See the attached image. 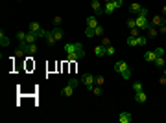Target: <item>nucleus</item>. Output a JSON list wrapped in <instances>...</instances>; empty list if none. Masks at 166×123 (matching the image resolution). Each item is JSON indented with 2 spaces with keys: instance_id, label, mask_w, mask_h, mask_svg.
I'll return each instance as SVG.
<instances>
[{
  "instance_id": "f257e3e1",
  "label": "nucleus",
  "mask_w": 166,
  "mask_h": 123,
  "mask_svg": "<svg viewBox=\"0 0 166 123\" xmlns=\"http://www.w3.org/2000/svg\"><path fill=\"white\" fill-rule=\"evenodd\" d=\"M65 53H80L81 57H85V50H83V44L81 42H68L63 46Z\"/></svg>"
},
{
  "instance_id": "f03ea898",
  "label": "nucleus",
  "mask_w": 166,
  "mask_h": 123,
  "mask_svg": "<svg viewBox=\"0 0 166 123\" xmlns=\"http://www.w3.org/2000/svg\"><path fill=\"white\" fill-rule=\"evenodd\" d=\"M115 70H116L118 74H122V77H124V79H129V77H131V74H133V72H131V66H129L125 61H116V62H115Z\"/></svg>"
},
{
  "instance_id": "7ed1b4c3",
  "label": "nucleus",
  "mask_w": 166,
  "mask_h": 123,
  "mask_svg": "<svg viewBox=\"0 0 166 123\" xmlns=\"http://www.w3.org/2000/svg\"><path fill=\"white\" fill-rule=\"evenodd\" d=\"M149 19H148V9L146 7H142V11L137 15V28L139 30H148L149 28Z\"/></svg>"
},
{
  "instance_id": "20e7f679",
  "label": "nucleus",
  "mask_w": 166,
  "mask_h": 123,
  "mask_svg": "<svg viewBox=\"0 0 166 123\" xmlns=\"http://www.w3.org/2000/svg\"><path fill=\"white\" fill-rule=\"evenodd\" d=\"M76 86H78V79H76V77H72L70 81L66 83V86L61 90V96H63V98H70V96L74 94V88H76Z\"/></svg>"
},
{
  "instance_id": "39448f33",
  "label": "nucleus",
  "mask_w": 166,
  "mask_h": 123,
  "mask_svg": "<svg viewBox=\"0 0 166 123\" xmlns=\"http://www.w3.org/2000/svg\"><path fill=\"white\" fill-rule=\"evenodd\" d=\"M81 83L85 84V88L90 92L92 90V86L96 84V77L92 75V74H83V77H81Z\"/></svg>"
},
{
  "instance_id": "423d86ee",
  "label": "nucleus",
  "mask_w": 166,
  "mask_h": 123,
  "mask_svg": "<svg viewBox=\"0 0 166 123\" xmlns=\"http://www.w3.org/2000/svg\"><path fill=\"white\" fill-rule=\"evenodd\" d=\"M28 30H30L32 33H35V35H39V37H44V30H42L41 22H37V20H32V22H30V26H28Z\"/></svg>"
},
{
  "instance_id": "0eeeda50",
  "label": "nucleus",
  "mask_w": 166,
  "mask_h": 123,
  "mask_svg": "<svg viewBox=\"0 0 166 123\" xmlns=\"http://www.w3.org/2000/svg\"><path fill=\"white\" fill-rule=\"evenodd\" d=\"M90 7H92V11H94L96 17H98V15H104V6L100 4V0H92V2H90Z\"/></svg>"
},
{
  "instance_id": "6e6552de",
  "label": "nucleus",
  "mask_w": 166,
  "mask_h": 123,
  "mask_svg": "<svg viewBox=\"0 0 166 123\" xmlns=\"http://www.w3.org/2000/svg\"><path fill=\"white\" fill-rule=\"evenodd\" d=\"M42 39H46L48 46H54V44L57 42V39H56V35H54V31H52V30H48V31L44 30V37H42Z\"/></svg>"
},
{
  "instance_id": "1a4fd4ad",
  "label": "nucleus",
  "mask_w": 166,
  "mask_h": 123,
  "mask_svg": "<svg viewBox=\"0 0 166 123\" xmlns=\"http://www.w3.org/2000/svg\"><path fill=\"white\" fill-rule=\"evenodd\" d=\"M157 35H159V28H155V26L149 24V28L146 30V37H148V39H155Z\"/></svg>"
},
{
  "instance_id": "9d476101",
  "label": "nucleus",
  "mask_w": 166,
  "mask_h": 123,
  "mask_svg": "<svg viewBox=\"0 0 166 123\" xmlns=\"http://www.w3.org/2000/svg\"><path fill=\"white\" fill-rule=\"evenodd\" d=\"M131 121H133L131 112H120V116H118V123H131Z\"/></svg>"
},
{
  "instance_id": "9b49d317",
  "label": "nucleus",
  "mask_w": 166,
  "mask_h": 123,
  "mask_svg": "<svg viewBox=\"0 0 166 123\" xmlns=\"http://www.w3.org/2000/svg\"><path fill=\"white\" fill-rule=\"evenodd\" d=\"M142 11V6L139 4V2H133V4H129V13L131 15H139Z\"/></svg>"
},
{
  "instance_id": "f8f14e48",
  "label": "nucleus",
  "mask_w": 166,
  "mask_h": 123,
  "mask_svg": "<svg viewBox=\"0 0 166 123\" xmlns=\"http://www.w3.org/2000/svg\"><path fill=\"white\" fill-rule=\"evenodd\" d=\"M115 11H116V7H115L113 2H105L104 4V15H111V13H115Z\"/></svg>"
},
{
  "instance_id": "ddd939ff",
  "label": "nucleus",
  "mask_w": 166,
  "mask_h": 123,
  "mask_svg": "<svg viewBox=\"0 0 166 123\" xmlns=\"http://www.w3.org/2000/svg\"><path fill=\"white\" fill-rule=\"evenodd\" d=\"M87 28H96V26H100V22H98V17L96 15H90L89 19H87Z\"/></svg>"
},
{
  "instance_id": "4468645a",
  "label": "nucleus",
  "mask_w": 166,
  "mask_h": 123,
  "mask_svg": "<svg viewBox=\"0 0 166 123\" xmlns=\"http://www.w3.org/2000/svg\"><path fill=\"white\" fill-rule=\"evenodd\" d=\"M151 26H155V28H159V26H163L164 24V19H163V15H155V17H151Z\"/></svg>"
},
{
  "instance_id": "2eb2a0df",
  "label": "nucleus",
  "mask_w": 166,
  "mask_h": 123,
  "mask_svg": "<svg viewBox=\"0 0 166 123\" xmlns=\"http://www.w3.org/2000/svg\"><path fill=\"white\" fill-rule=\"evenodd\" d=\"M21 48H24L30 55H35V53H37V50H39V48H37V44H24V46H21Z\"/></svg>"
},
{
  "instance_id": "dca6fc26",
  "label": "nucleus",
  "mask_w": 166,
  "mask_h": 123,
  "mask_svg": "<svg viewBox=\"0 0 166 123\" xmlns=\"http://www.w3.org/2000/svg\"><path fill=\"white\" fill-rule=\"evenodd\" d=\"M155 59H157V52H155V50H151V52H146V53H144V61L153 62Z\"/></svg>"
},
{
  "instance_id": "f3484780",
  "label": "nucleus",
  "mask_w": 166,
  "mask_h": 123,
  "mask_svg": "<svg viewBox=\"0 0 166 123\" xmlns=\"http://www.w3.org/2000/svg\"><path fill=\"white\" fill-rule=\"evenodd\" d=\"M153 64H155V68H159V70H161V68H164V66H166L164 55H159V57H157V59L153 61Z\"/></svg>"
},
{
  "instance_id": "a211bd4d",
  "label": "nucleus",
  "mask_w": 166,
  "mask_h": 123,
  "mask_svg": "<svg viewBox=\"0 0 166 123\" xmlns=\"http://www.w3.org/2000/svg\"><path fill=\"white\" fill-rule=\"evenodd\" d=\"M135 101L137 103H146L148 101V96L144 94V90H142V92H135Z\"/></svg>"
},
{
  "instance_id": "6ab92c4d",
  "label": "nucleus",
  "mask_w": 166,
  "mask_h": 123,
  "mask_svg": "<svg viewBox=\"0 0 166 123\" xmlns=\"http://www.w3.org/2000/svg\"><path fill=\"white\" fill-rule=\"evenodd\" d=\"M52 31H54V35H56V39H57V41H63V35H65V33H63L61 26H54V30H52Z\"/></svg>"
},
{
  "instance_id": "aec40b11",
  "label": "nucleus",
  "mask_w": 166,
  "mask_h": 123,
  "mask_svg": "<svg viewBox=\"0 0 166 123\" xmlns=\"http://www.w3.org/2000/svg\"><path fill=\"white\" fill-rule=\"evenodd\" d=\"M105 52H107V48H105V46H102V44H98V46L94 48V55H98V57H104Z\"/></svg>"
},
{
  "instance_id": "412c9836",
  "label": "nucleus",
  "mask_w": 166,
  "mask_h": 123,
  "mask_svg": "<svg viewBox=\"0 0 166 123\" xmlns=\"http://www.w3.org/2000/svg\"><path fill=\"white\" fill-rule=\"evenodd\" d=\"M26 35H28V31H17V39H19V46H24V44H26Z\"/></svg>"
},
{
  "instance_id": "4be33fe9",
  "label": "nucleus",
  "mask_w": 166,
  "mask_h": 123,
  "mask_svg": "<svg viewBox=\"0 0 166 123\" xmlns=\"http://www.w3.org/2000/svg\"><path fill=\"white\" fill-rule=\"evenodd\" d=\"M37 37H39V35H35V33L28 31V35H26V44H35V41H37Z\"/></svg>"
},
{
  "instance_id": "5701e85b",
  "label": "nucleus",
  "mask_w": 166,
  "mask_h": 123,
  "mask_svg": "<svg viewBox=\"0 0 166 123\" xmlns=\"http://www.w3.org/2000/svg\"><path fill=\"white\" fill-rule=\"evenodd\" d=\"M125 26H127L129 30H133V28H137V19H133V17H129V19H125Z\"/></svg>"
},
{
  "instance_id": "b1692460",
  "label": "nucleus",
  "mask_w": 166,
  "mask_h": 123,
  "mask_svg": "<svg viewBox=\"0 0 166 123\" xmlns=\"http://www.w3.org/2000/svg\"><path fill=\"white\" fill-rule=\"evenodd\" d=\"M0 44L2 46H9V37L4 35V31H0Z\"/></svg>"
},
{
  "instance_id": "393cba45",
  "label": "nucleus",
  "mask_w": 166,
  "mask_h": 123,
  "mask_svg": "<svg viewBox=\"0 0 166 123\" xmlns=\"http://www.w3.org/2000/svg\"><path fill=\"white\" fill-rule=\"evenodd\" d=\"M90 92H92V94H94V96H96V98H100V96H102V92H104V90H102V86H98V84H94V86H92V90H90Z\"/></svg>"
},
{
  "instance_id": "a878e982",
  "label": "nucleus",
  "mask_w": 166,
  "mask_h": 123,
  "mask_svg": "<svg viewBox=\"0 0 166 123\" xmlns=\"http://www.w3.org/2000/svg\"><path fill=\"white\" fill-rule=\"evenodd\" d=\"M26 53H28V52H26V50H24V48H21V46H19V50H17V52H15V57H17V59H22V57H24V55H26Z\"/></svg>"
},
{
  "instance_id": "bb28decb",
  "label": "nucleus",
  "mask_w": 166,
  "mask_h": 123,
  "mask_svg": "<svg viewBox=\"0 0 166 123\" xmlns=\"http://www.w3.org/2000/svg\"><path fill=\"white\" fill-rule=\"evenodd\" d=\"M94 35H96V37H102V35H104V26H102V24L94 28Z\"/></svg>"
},
{
  "instance_id": "cd10ccee",
  "label": "nucleus",
  "mask_w": 166,
  "mask_h": 123,
  "mask_svg": "<svg viewBox=\"0 0 166 123\" xmlns=\"http://www.w3.org/2000/svg\"><path fill=\"white\" fill-rule=\"evenodd\" d=\"M66 59L68 61H78V59H81V55L80 53H66Z\"/></svg>"
},
{
  "instance_id": "c85d7f7f",
  "label": "nucleus",
  "mask_w": 166,
  "mask_h": 123,
  "mask_svg": "<svg viewBox=\"0 0 166 123\" xmlns=\"http://www.w3.org/2000/svg\"><path fill=\"white\" fill-rule=\"evenodd\" d=\"M133 90H135V92H142V90H144V84H142L140 81H137L135 84H133Z\"/></svg>"
},
{
  "instance_id": "c756f323",
  "label": "nucleus",
  "mask_w": 166,
  "mask_h": 123,
  "mask_svg": "<svg viewBox=\"0 0 166 123\" xmlns=\"http://www.w3.org/2000/svg\"><path fill=\"white\" fill-rule=\"evenodd\" d=\"M146 42H148V37H142V35L137 37V46H144Z\"/></svg>"
},
{
  "instance_id": "7c9ffc66",
  "label": "nucleus",
  "mask_w": 166,
  "mask_h": 123,
  "mask_svg": "<svg viewBox=\"0 0 166 123\" xmlns=\"http://www.w3.org/2000/svg\"><path fill=\"white\" fill-rule=\"evenodd\" d=\"M139 35H140V30H139V28L129 30V37H139Z\"/></svg>"
},
{
  "instance_id": "2f4dec72",
  "label": "nucleus",
  "mask_w": 166,
  "mask_h": 123,
  "mask_svg": "<svg viewBox=\"0 0 166 123\" xmlns=\"http://www.w3.org/2000/svg\"><path fill=\"white\" fill-rule=\"evenodd\" d=\"M116 53V50H115V46H107V52H105V55H109V57H113Z\"/></svg>"
},
{
  "instance_id": "473e14b6",
  "label": "nucleus",
  "mask_w": 166,
  "mask_h": 123,
  "mask_svg": "<svg viewBox=\"0 0 166 123\" xmlns=\"http://www.w3.org/2000/svg\"><path fill=\"white\" fill-rule=\"evenodd\" d=\"M85 35H87V37H96V35H94V28H87V30H85Z\"/></svg>"
},
{
  "instance_id": "72a5a7b5",
  "label": "nucleus",
  "mask_w": 166,
  "mask_h": 123,
  "mask_svg": "<svg viewBox=\"0 0 166 123\" xmlns=\"http://www.w3.org/2000/svg\"><path fill=\"white\" fill-rule=\"evenodd\" d=\"M113 4H115V7H116V9H120L124 2H122V0H113Z\"/></svg>"
},
{
  "instance_id": "f704fd0d",
  "label": "nucleus",
  "mask_w": 166,
  "mask_h": 123,
  "mask_svg": "<svg viewBox=\"0 0 166 123\" xmlns=\"http://www.w3.org/2000/svg\"><path fill=\"white\" fill-rule=\"evenodd\" d=\"M102 46H105V48H107V46H111V41H109L107 37H104V39H102Z\"/></svg>"
},
{
  "instance_id": "c9c22d12",
  "label": "nucleus",
  "mask_w": 166,
  "mask_h": 123,
  "mask_svg": "<svg viewBox=\"0 0 166 123\" xmlns=\"http://www.w3.org/2000/svg\"><path fill=\"white\" fill-rule=\"evenodd\" d=\"M54 26H61V17H54Z\"/></svg>"
},
{
  "instance_id": "e433bc0d",
  "label": "nucleus",
  "mask_w": 166,
  "mask_h": 123,
  "mask_svg": "<svg viewBox=\"0 0 166 123\" xmlns=\"http://www.w3.org/2000/svg\"><path fill=\"white\" fill-rule=\"evenodd\" d=\"M96 84H98V86H104V77H102V75L96 77Z\"/></svg>"
},
{
  "instance_id": "4c0bfd02",
  "label": "nucleus",
  "mask_w": 166,
  "mask_h": 123,
  "mask_svg": "<svg viewBox=\"0 0 166 123\" xmlns=\"http://www.w3.org/2000/svg\"><path fill=\"white\" fill-rule=\"evenodd\" d=\"M159 33H166V24H163V26H159Z\"/></svg>"
},
{
  "instance_id": "58836bf2",
  "label": "nucleus",
  "mask_w": 166,
  "mask_h": 123,
  "mask_svg": "<svg viewBox=\"0 0 166 123\" xmlns=\"http://www.w3.org/2000/svg\"><path fill=\"white\" fill-rule=\"evenodd\" d=\"M161 84H166V75H163V77H161Z\"/></svg>"
},
{
  "instance_id": "ea45409f",
  "label": "nucleus",
  "mask_w": 166,
  "mask_h": 123,
  "mask_svg": "<svg viewBox=\"0 0 166 123\" xmlns=\"http://www.w3.org/2000/svg\"><path fill=\"white\" fill-rule=\"evenodd\" d=\"M161 15H166V6L163 7V11H161Z\"/></svg>"
},
{
  "instance_id": "a19ab883",
  "label": "nucleus",
  "mask_w": 166,
  "mask_h": 123,
  "mask_svg": "<svg viewBox=\"0 0 166 123\" xmlns=\"http://www.w3.org/2000/svg\"><path fill=\"white\" fill-rule=\"evenodd\" d=\"M163 70H164V75H166V66H164V68H163Z\"/></svg>"
},
{
  "instance_id": "79ce46f5",
  "label": "nucleus",
  "mask_w": 166,
  "mask_h": 123,
  "mask_svg": "<svg viewBox=\"0 0 166 123\" xmlns=\"http://www.w3.org/2000/svg\"><path fill=\"white\" fill-rule=\"evenodd\" d=\"M104 2H113V0H104Z\"/></svg>"
},
{
  "instance_id": "37998d69",
  "label": "nucleus",
  "mask_w": 166,
  "mask_h": 123,
  "mask_svg": "<svg viewBox=\"0 0 166 123\" xmlns=\"http://www.w3.org/2000/svg\"><path fill=\"white\" fill-rule=\"evenodd\" d=\"M19 2H21V0H19Z\"/></svg>"
}]
</instances>
